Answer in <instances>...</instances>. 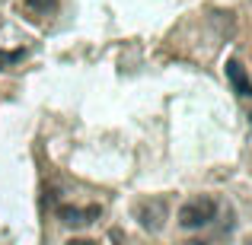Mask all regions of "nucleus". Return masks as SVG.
<instances>
[{
    "label": "nucleus",
    "instance_id": "8",
    "mask_svg": "<svg viewBox=\"0 0 252 245\" xmlns=\"http://www.w3.org/2000/svg\"><path fill=\"white\" fill-rule=\"evenodd\" d=\"M249 121H252V115H249Z\"/></svg>",
    "mask_w": 252,
    "mask_h": 245
},
{
    "label": "nucleus",
    "instance_id": "3",
    "mask_svg": "<svg viewBox=\"0 0 252 245\" xmlns=\"http://www.w3.org/2000/svg\"><path fill=\"white\" fill-rule=\"evenodd\" d=\"M223 70H227V80H230V86H233L236 96H240V99H252V80H249L246 67H243L236 57H230Z\"/></svg>",
    "mask_w": 252,
    "mask_h": 245
},
{
    "label": "nucleus",
    "instance_id": "4",
    "mask_svg": "<svg viewBox=\"0 0 252 245\" xmlns=\"http://www.w3.org/2000/svg\"><path fill=\"white\" fill-rule=\"evenodd\" d=\"M58 217H61V223H67V226H86V223H93L99 217V207H70V204H61V207H58Z\"/></svg>",
    "mask_w": 252,
    "mask_h": 245
},
{
    "label": "nucleus",
    "instance_id": "5",
    "mask_svg": "<svg viewBox=\"0 0 252 245\" xmlns=\"http://www.w3.org/2000/svg\"><path fill=\"white\" fill-rule=\"evenodd\" d=\"M19 10H23L29 19H45V16H51V13L58 10V0H23Z\"/></svg>",
    "mask_w": 252,
    "mask_h": 245
},
{
    "label": "nucleus",
    "instance_id": "6",
    "mask_svg": "<svg viewBox=\"0 0 252 245\" xmlns=\"http://www.w3.org/2000/svg\"><path fill=\"white\" fill-rule=\"evenodd\" d=\"M23 54H26V51H0V70L10 67V64H16Z\"/></svg>",
    "mask_w": 252,
    "mask_h": 245
},
{
    "label": "nucleus",
    "instance_id": "7",
    "mask_svg": "<svg viewBox=\"0 0 252 245\" xmlns=\"http://www.w3.org/2000/svg\"><path fill=\"white\" fill-rule=\"evenodd\" d=\"M67 245H96V242H90V239H74V242H67Z\"/></svg>",
    "mask_w": 252,
    "mask_h": 245
},
{
    "label": "nucleus",
    "instance_id": "2",
    "mask_svg": "<svg viewBox=\"0 0 252 245\" xmlns=\"http://www.w3.org/2000/svg\"><path fill=\"white\" fill-rule=\"evenodd\" d=\"M134 217H137V223H141L144 229L160 233L163 223H166V217H169V207H166V201H163V197H147V201H141L134 207Z\"/></svg>",
    "mask_w": 252,
    "mask_h": 245
},
{
    "label": "nucleus",
    "instance_id": "1",
    "mask_svg": "<svg viewBox=\"0 0 252 245\" xmlns=\"http://www.w3.org/2000/svg\"><path fill=\"white\" fill-rule=\"evenodd\" d=\"M214 220H217V201L211 194L189 197L179 207V226L182 229H201V226H211Z\"/></svg>",
    "mask_w": 252,
    "mask_h": 245
}]
</instances>
